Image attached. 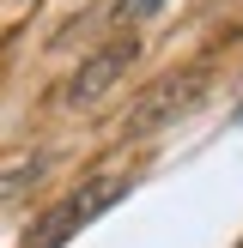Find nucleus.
Instances as JSON below:
<instances>
[{
	"mask_svg": "<svg viewBox=\"0 0 243 248\" xmlns=\"http://www.w3.org/2000/svg\"><path fill=\"white\" fill-rule=\"evenodd\" d=\"M122 194H128V176H91V182H79L67 200H55L31 230H24V248H61V242H73L91 218H104Z\"/></svg>",
	"mask_w": 243,
	"mask_h": 248,
	"instance_id": "nucleus-1",
	"label": "nucleus"
},
{
	"mask_svg": "<svg viewBox=\"0 0 243 248\" xmlns=\"http://www.w3.org/2000/svg\"><path fill=\"white\" fill-rule=\"evenodd\" d=\"M207 85H213V73H207V67H189V73H170V79L146 85V91L128 103V133L140 140V133H158L164 121L189 115V109L207 97Z\"/></svg>",
	"mask_w": 243,
	"mask_h": 248,
	"instance_id": "nucleus-2",
	"label": "nucleus"
},
{
	"mask_svg": "<svg viewBox=\"0 0 243 248\" xmlns=\"http://www.w3.org/2000/svg\"><path fill=\"white\" fill-rule=\"evenodd\" d=\"M134 67V36H122V43H109V48H97L91 61H85L79 73L67 79V91H61V103H73V109H85V103H97V97L109 91V85L122 79V73Z\"/></svg>",
	"mask_w": 243,
	"mask_h": 248,
	"instance_id": "nucleus-3",
	"label": "nucleus"
},
{
	"mask_svg": "<svg viewBox=\"0 0 243 248\" xmlns=\"http://www.w3.org/2000/svg\"><path fill=\"white\" fill-rule=\"evenodd\" d=\"M170 0H116V12H109V18L122 24V31H134V24H146V18H158V12H164Z\"/></svg>",
	"mask_w": 243,
	"mask_h": 248,
	"instance_id": "nucleus-4",
	"label": "nucleus"
},
{
	"mask_svg": "<svg viewBox=\"0 0 243 248\" xmlns=\"http://www.w3.org/2000/svg\"><path fill=\"white\" fill-rule=\"evenodd\" d=\"M36 176H43V157H31V164H12V176H0V200H12L18 188H31Z\"/></svg>",
	"mask_w": 243,
	"mask_h": 248,
	"instance_id": "nucleus-5",
	"label": "nucleus"
},
{
	"mask_svg": "<svg viewBox=\"0 0 243 248\" xmlns=\"http://www.w3.org/2000/svg\"><path fill=\"white\" fill-rule=\"evenodd\" d=\"M237 121H243V103H237Z\"/></svg>",
	"mask_w": 243,
	"mask_h": 248,
	"instance_id": "nucleus-6",
	"label": "nucleus"
},
{
	"mask_svg": "<svg viewBox=\"0 0 243 248\" xmlns=\"http://www.w3.org/2000/svg\"><path fill=\"white\" fill-rule=\"evenodd\" d=\"M237 248H243V242H237Z\"/></svg>",
	"mask_w": 243,
	"mask_h": 248,
	"instance_id": "nucleus-7",
	"label": "nucleus"
}]
</instances>
